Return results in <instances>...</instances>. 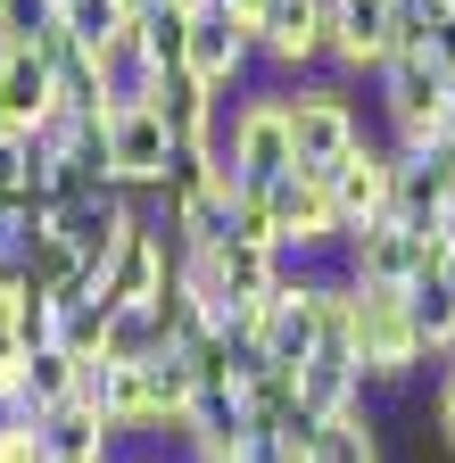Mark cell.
Wrapping results in <instances>:
<instances>
[{
  "instance_id": "obj_13",
  "label": "cell",
  "mask_w": 455,
  "mask_h": 463,
  "mask_svg": "<svg viewBox=\"0 0 455 463\" xmlns=\"http://www.w3.org/2000/svg\"><path fill=\"white\" fill-rule=\"evenodd\" d=\"M215 273H223V289H232L241 307H257V298H273V281H281V249H273V241H249V232H232V241L215 249Z\"/></svg>"
},
{
  "instance_id": "obj_5",
  "label": "cell",
  "mask_w": 455,
  "mask_h": 463,
  "mask_svg": "<svg viewBox=\"0 0 455 463\" xmlns=\"http://www.w3.org/2000/svg\"><path fill=\"white\" fill-rule=\"evenodd\" d=\"M100 141H108V183H117V191L149 199V191L166 183V157H175V141H166V125H157V108H149V99L108 108Z\"/></svg>"
},
{
  "instance_id": "obj_4",
  "label": "cell",
  "mask_w": 455,
  "mask_h": 463,
  "mask_svg": "<svg viewBox=\"0 0 455 463\" xmlns=\"http://www.w3.org/2000/svg\"><path fill=\"white\" fill-rule=\"evenodd\" d=\"M323 9H331V0H265V17L249 25L265 83L323 75V42H331V17H323Z\"/></svg>"
},
{
  "instance_id": "obj_26",
  "label": "cell",
  "mask_w": 455,
  "mask_h": 463,
  "mask_svg": "<svg viewBox=\"0 0 455 463\" xmlns=\"http://www.w3.org/2000/svg\"><path fill=\"white\" fill-rule=\"evenodd\" d=\"M249 463H299V455H281L273 439H257V447H249Z\"/></svg>"
},
{
  "instance_id": "obj_15",
  "label": "cell",
  "mask_w": 455,
  "mask_h": 463,
  "mask_svg": "<svg viewBox=\"0 0 455 463\" xmlns=\"http://www.w3.org/2000/svg\"><path fill=\"white\" fill-rule=\"evenodd\" d=\"M157 347H166V323H157V298H141V307H108V347H100L108 364H149Z\"/></svg>"
},
{
  "instance_id": "obj_7",
  "label": "cell",
  "mask_w": 455,
  "mask_h": 463,
  "mask_svg": "<svg viewBox=\"0 0 455 463\" xmlns=\"http://www.w3.org/2000/svg\"><path fill=\"white\" fill-rule=\"evenodd\" d=\"M166 281H175V232L141 207L133 232L117 241V257L100 265V298H108V307H141V298H157Z\"/></svg>"
},
{
  "instance_id": "obj_16",
  "label": "cell",
  "mask_w": 455,
  "mask_h": 463,
  "mask_svg": "<svg viewBox=\"0 0 455 463\" xmlns=\"http://www.w3.org/2000/svg\"><path fill=\"white\" fill-rule=\"evenodd\" d=\"M125 33H133V50L149 58L157 75H175V67H183V42H191V17H183V9H166V0H157V9H141V17H133Z\"/></svg>"
},
{
  "instance_id": "obj_2",
  "label": "cell",
  "mask_w": 455,
  "mask_h": 463,
  "mask_svg": "<svg viewBox=\"0 0 455 463\" xmlns=\"http://www.w3.org/2000/svg\"><path fill=\"white\" fill-rule=\"evenodd\" d=\"M257 199H265V232H273L281 265H315V273H339L348 223H339V207H331V183H323V174L290 165V174H281V183H265Z\"/></svg>"
},
{
  "instance_id": "obj_12",
  "label": "cell",
  "mask_w": 455,
  "mask_h": 463,
  "mask_svg": "<svg viewBox=\"0 0 455 463\" xmlns=\"http://www.w3.org/2000/svg\"><path fill=\"white\" fill-rule=\"evenodd\" d=\"M356 397H365V373H356V356H348L339 339H315V356L299 364V405L331 422L339 405H356Z\"/></svg>"
},
{
  "instance_id": "obj_23",
  "label": "cell",
  "mask_w": 455,
  "mask_h": 463,
  "mask_svg": "<svg viewBox=\"0 0 455 463\" xmlns=\"http://www.w3.org/2000/svg\"><path fill=\"white\" fill-rule=\"evenodd\" d=\"M50 339H59V298H42V289H33L25 315H17V347H50Z\"/></svg>"
},
{
  "instance_id": "obj_11",
  "label": "cell",
  "mask_w": 455,
  "mask_h": 463,
  "mask_svg": "<svg viewBox=\"0 0 455 463\" xmlns=\"http://www.w3.org/2000/svg\"><path fill=\"white\" fill-rule=\"evenodd\" d=\"M149 108H157V125H166V141H175V149H207L215 141V116H223V99L199 83V75H157L149 83Z\"/></svg>"
},
{
  "instance_id": "obj_1",
  "label": "cell",
  "mask_w": 455,
  "mask_h": 463,
  "mask_svg": "<svg viewBox=\"0 0 455 463\" xmlns=\"http://www.w3.org/2000/svg\"><path fill=\"white\" fill-rule=\"evenodd\" d=\"M348 356H356V373H365L373 397H397V389H414L431 373V347L414 331L406 289H365V281H348Z\"/></svg>"
},
{
  "instance_id": "obj_24",
  "label": "cell",
  "mask_w": 455,
  "mask_h": 463,
  "mask_svg": "<svg viewBox=\"0 0 455 463\" xmlns=\"http://www.w3.org/2000/svg\"><path fill=\"white\" fill-rule=\"evenodd\" d=\"M431 67H439V75L455 83V9H447V17L431 25Z\"/></svg>"
},
{
  "instance_id": "obj_8",
  "label": "cell",
  "mask_w": 455,
  "mask_h": 463,
  "mask_svg": "<svg viewBox=\"0 0 455 463\" xmlns=\"http://www.w3.org/2000/svg\"><path fill=\"white\" fill-rule=\"evenodd\" d=\"M323 183H331V207H339V223H348V232L381 223V215H389V191H397V149L381 141V125H365V141L339 157Z\"/></svg>"
},
{
  "instance_id": "obj_21",
  "label": "cell",
  "mask_w": 455,
  "mask_h": 463,
  "mask_svg": "<svg viewBox=\"0 0 455 463\" xmlns=\"http://www.w3.org/2000/svg\"><path fill=\"white\" fill-rule=\"evenodd\" d=\"M59 25V0H0V42H33Z\"/></svg>"
},
{
  "instance_id": "obj_28",
  "label": "cell",
  "mask_w": 455,
  "mask_h": 463,
  "mask_svg": "<svg viewBox=\"0 0 455 463\" xmlns=\"http://www.w3.org/2000/svg\"><path fill=\"white\" fill-rule=\"evenodd\" d=\"M67 463H108V455H67Z\"/></svg>"
},
{
  "instance_id": "obj_17",
  "label": "cell",
  "mask_w": 455,
  "mask_h": 463,
  "mask_svg": "<svg viewBox=\"0 0 455 463\" xmlns=\"http://www.w3.org/2000/svg\"><path fill=\"white\" fill-rule=\"evenodd\" d=\"M406 307H414V331H422V347H431V364L455 347V289H447V273H422L414 289H406Z\"/></svg>"
},
{
  "instance_id": "obj_27",
  "label": "cell",
  "mask_w": 455,
  "mask_h": 463,
  "mask_svg": "<svg viewBox=\"0 0 455 463\" xmlns=\"http://www.w3.org/2000/svg\"><path fill=\"white\" fill-rule=\"evenodd\" d=\"M141 9H157V0H125V17H141Z\"/></svg>"
},
{
  "instance_id": "obj_29",
  "label": "cell",
  "mask_w": 455,
  "mask_h": 463,
  "mask_svg": "<svg viewBox=\"0 0 455 463\" xmlns=\"http://www.w3.org/2000/svg\"><path fill=\"white\" fill-rule=\"evenodd\" d=\"M0 133H9V125H0Z\"/></svg>"
},
{
  "instance_id": "obj_14",
  "label": "cell",
  "mask_w": 455,
  "mask_h": 463,
  "mask_svg": "<svg viewBox=\"0 0 455 463\" xmlns=\"http://www.w3.org/2000/svg\"><path fill=\"white\" fill-rule=\"evenodd\" d=\"M75 373H83V356H67V347H25V364H17V405L25 414H50V405H67L75 397Z\"/></svg>"
},
{
  "instance_id": "obj_18",
  "label": "cell",
  "mask_w": 455,
  "mask_h": 463,
  "mask_svg": "<svg viewBox=\"0 0 455 463\" xmlns=\"http://www.w3.org/2000/svg\"><path fill=\"white\" fill-rule=\"evenodd\" d=\"M100 83H108V108H133V99H149V83H157V67L133 50V33H117L100 50Z\"/></svg>"
},
{
  "instance_id": "obj_19",
  "label": "cell",
  "mask_w": 455,
  "mask_h": 463,
  "mask_svg": "<svg viewBox=\"0 0 455 463\" xmlns=\"http://www.w3.org/2000/svg\"><path fill=\"white\" fill-rule=\"evenodd\" d=\"M59 25H67L83 50H108L133 17H125V0H59Z\"/></svg>"
},
{
  "instance_id": "obj_3",
  "label": "cell",
  "mask_w": 455,
  "mask_h": 463,
  "mask_svg": "<svg viewBox=\"0 0 455 463\" xmlns=\"http://www.w3.org/2000/svg\"><path fill=\"white\" fill-rule=\"evenodd\" d=\"M281 125H290V157L307 174H331L365 141V108L339 75H299V83H281Z\"/></svg>"
},
{
  "instance_id": "obj_9",
  "label": "cell",
  "mask_w": 455,
  "mask_h": 463,
  "mask_svg": "<svg viewBox=\"0 0 455 463\" xmlns=\"http://www.w3.org/2000/svg\"><path fill=\"white\" fill-rule=\"evenodd\" d=\"M389 9L397 0H331V42H323V75L339 83H365L389 67Z\"/></svg>"
},
{
  "instance_id": "obj_6",
  "label": "cell",
  "mask_w": 455,
  "mask_h": 463,
  "mask_svg": "<svg viewBox=\"0 0 455 463\" xmlns=\"http://www.w3.org/2000/svg\"><path fill=\"white\" fill-rule=\"evenodd\" d=\"M183 75H199V83H207L215 99H232V91L265 83L249 25H232L223 9H199V17H191V42H183Z\"/></svg>"
},
{
  "instance_id": "obj_10",
  "label": "cell",
  "mask_w": 455,
  "mask_h": 463,
  "mask_svg": "<svg viewBox=\"0 0 455 463\" xmlns=\"http://www.w3.org/2000/svg\"><path fill=\"white\" fill-rule=\"evenodd\" d=\"M133 215H141L133 191H91V199H75V207H50V232H59L83 265H108V257H117V241L133 232Z\"/></svg>"
},
{
  "instance_id": "obj_22",
  "label": "cell",
  "mask_w": 455,
  "mask_h": 463,
  "mask_svg": "<svg viewBox=\"0 0 455 463\" xmlns=\"http://www.w3.org/2000/svg\"><path fill=\"white\" fill-rule=\"evenodd\" d=\"M431 439H439V447L455 455V356H447V364L431 373Z\"/></svg>"
},
{
  "instance_id": "obj_20",
  "label": "cell",
  "mask_w": 455,
  "mask_h": 463,
  "mask_svg": "<svg viewBox=\"0 0 455 463\" xmlns=\"http://www.w3.org/2000/svg\"><path fill=\"white\" fill-rule=\"evenodd\" d=\"M50 347H67V356H100V347H108V298L59 307V339H50Z\"/></svg>"
},
{
  "instance_id": "obj_25",
  "label": "cell",
  "mask_w": 455,
  "mask_h": 463,
  "mask_svg": "<svg viewBox=\"0 0 455 463\" xmlns=\"http://www.w3.org/2000/svg\"><path fill=\"white\" fill-rule=\"evenodd\" d=\"M215 9L232 17V25H257V17H265V0H215Z\"/></svg>"
}]
</instances>
